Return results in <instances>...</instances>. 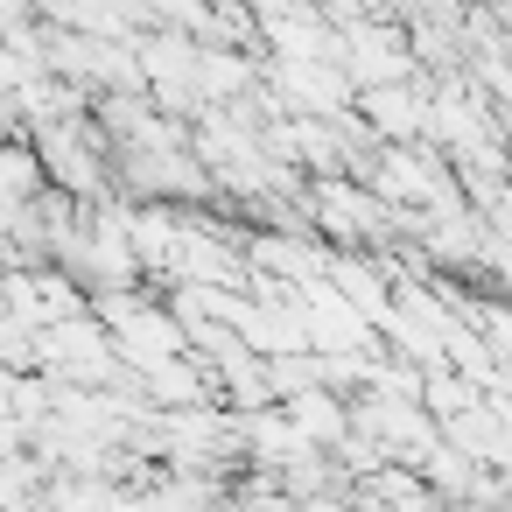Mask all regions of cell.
Here are the masks:
<instances>
[{
  "label": "cell",
  "mask_w": 512,
  "mask_h": 512,
  "mask_svg": "<svg viewBox=\"0 0 512 512\" xmlns=\"http://www.w3.org/2000/svg\"><path fill=\"white\" fill-rule=\"evenodd\" d=\"M421 99H428V92H414L407 78H386V85H358V92H351V106L372 120L379 141H414V134H421Z\"/></svg>",
  "instance_id": "1"
},
{
  "label": "cell",
  "mask_w": 512,
  "mask_h": 512,
  "mask_svg": "<svg viewBox=\"0 0 512 512\" xmlns=\"http://www.w3.org/2000/svg\"><path fill=\"white\" fill-rule=\"evenodd\" d=\"M281 414H288V428H295L302 442H316V449H330V442L351 428V407L337 400V386H302V393L281 400Z\"/></svg>",
  "instance_id": "2"
}]
</instances>
